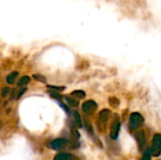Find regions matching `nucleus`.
Listing matches in <instances>:
<instances>
[{"instance_id": "1", "label": "nucleus", "mask_w": 161, "mask_h": 160, "mask_svg": "<svg viewBox=\"0 0 161 160\" xmlns=\"http://www.w3.org/2000/svg\"><path fill=\"white\" fill-rule=\"evenodd\" d=\"M144 123V119L143 117L138 113V112H134L130 115L129 118V127L132 131L134 130H138L139 128L142 127V125Z\"/></svg>"}, {"instance_id": "2", "label": "nucleus", "mask_w": 161, "mask_h": 160, "mask_svg": "<svg viewBox=\"0 0 161 160\" xmlns=\"http://www.w3.org/2000/svg\"><path fill=\"white\" fill-rule=\"evenodd\" d=\"M151 151L154 157H158L161 154V134H156L154 136Z\"/></svg>"}, {"instance_id": "3", "label": "nucleus", "mask_w": 161, "mask_h": 160, "mask_svg": "<svg viewBox=\"0 0 161 160\" xmlns=\"http://www.w3.org/2000/svg\"><path fill=\"white\" fill-rule=\"evenodd\" d=\"M69 144V141L65 139H57L54 140L50 142L49 147L53 150H59V149H63L64 147H66Z\"/></svg>"}, {"instance_id": "4", "label": "nucleus", "mask_w": 161, "mask_h": 160, "mask_svg": "<svg viewBox=\"0 0 161 160\" xmlns=\"http://www.w3.org/2000/svg\"><path fill=\"white\" fill-rule=\"evenodd\" d=\"M97 108V104L92 101V100H89V101H86L85 103H83L82 105V110L87 113V114H91Z\"/></svg>"}, {"instance_id": "5", "label": "nucleus", "mask_w": 161, "mask_h": 160, "mask_svg": "<svg viewBox=\"0 0 161 160\" xmlns=\"http://www.w3.org/2000/svg\"><path fill=\"white\" fill-rule=\"evenodd\" d=\"M120 128H121V123L119 120H115L110 127V138L112 140H116L119 136V132H120Z\"/></svg>"}, {"instance_id": "6", "label": "nucleus", "mask_w": 161, "mask_h": 160, "mask_svg": "<svg viewBox=\"0 0 161 160\" xmlns=\"http://www.w3.org/2000/svg\"><path fill=\"white\" fill-rule=\"evenodd\" d=\"M135 137H136V141L138 142L139 148L141 150H143L145 147V144H146V137H145L144 131H138L135 134Z\"/></svg>"}, {"instance_id": "7", "label": "nucleus", "mask_w": 161, "mask_h": 160, "mask_svg": "<svg viewBox=\"0 0 161 160\" xmlns=\"http://www.w3.org/2000/svg\"><path fill=\"white\" fill-rule=\"evenodd\" d=\"M110 116V111L108 109H103L99 112L98 121L102 124H106Z\"/></svg>"}, {"instance_id": "8", "label": "nucleus", "mask_w": 161, "mask_h": 160, "mask_svg": "<svg viewBox=\"0 0 161 160\" xmlns=\"http://www.w3.org/2000/svg\"><path fill=\"white\" fill-rule=\"evenodd\" d=\"M54 160H79L76 157L71 155V154H68V153H61V154H58L55 157Z\"/></svg>"}, {"instance_id": "9", "label": "nucleus", "mask_w": 161, "mask_h": 160, "mask_svg": "<svg viewBox=\"0 0 161 160\" xmlns=\"http://www.w3.org/2000/svg\"><path fill=\"white\" fill-rule=\"evenodd\" d=\"M29 82H30V77L27 76V75H25V76H23V77H21V78L19 79V81H18V86H19V87H24V86H25L26 84H28Z\"/></svg>"}, {"instance_id": "10", "label": "nucleus", "mask_w": 161, "mask_h": 160, "mask_svg": "<svg viewBox=\"0 0 161 160\" xmlns=\"http://www.w3.org/2000/svg\"><path fill=\"white\" fill-rule=\"evenodd\" d=\"M71 95L74 96L75 98H77V99H83L86 96V93L83 91H74L71 93Z\"/></svg>"}, {"instance_id": "11", "label": "nucleus", "mask_w": 161, "mask_h": 160, "mask_svg": "<svg viewBox=\"0 0 161 160\" xmlns=\"http://www.w3.org/2000/svg\"><path fill=\"white\" fill-rule=\"evenodd\" d=\"M17 76H18V73L17 72H13L10 74H8L7 76V82H8V84H13Z\"/></svg>"}, {"instance_id": "12", "label": "nucleus", "mask_w": 161, "mask_h": 160, "mask_svg": "<svg viewBox=\"0 0 161 160\" xmlns=\"http://www.w3.org/2000/svg\"><path fill=\"white\" fill-rule=\"evenodd\" d=\"M74 118H75V124L77 127H82V121L80 118V115L78 112H75L74 113Z\"/></svg>"}, {"instance_id": "13", "label": "nucleus", "mask_w": 161, "mask_h": 160, "mask_svg": "<svg viewBox=\"0 0 161 160\" xmlns=\"http://www.w3.org/2000/svg\"><path fill=\"white\" fill-rule=\"evenodd\" d=\"M108 104L112 107V108H118L120 105V101L119 99H117L116 97H110L108 99Z\"/></svg>"}, {"instance_id": "14", "label": "nucleus", "mask_w": 161, "mask_h": 160, "mask_svg": "<svg viewBox=\"0 0 161 160\" xmlns=\"http://www.w3.org/2000/svg\"><path fill=\"white\" fill-rule=\"evenodd\" d=\"M151 156H153L151 148H147L144 151V154H143V156H142V157L141 160H151Z\"/></svg>"}, {"instance_id": "15", "label": "nucleus", "mask_w": 161, "mask_h": 160, "mask_svg": "<svg viewBox=\"0 0 161 160\" xmlns=\"http://www.w3.org/2000/svg\"><path fill=\"white\" fill-rule=\"evenodd\" d=\"M33 77H34V79H36V80L40 81V82H42V83H45L46 82L45 76H43L42 74H33Z\"/></svg>"}, {"instance_id": "16", "label": "nucleus", "mask_w": 161, "mask_h": 160, "mask_svg": "<svg viewBox=\"0 0 161 160\" xmlns=\"http://www.w3.org/2000/svg\"><path fill=\"white\" fill-rule=\"evenodd\" d=\"M66 101H67V103H68L70 106H72V107H77V106H78V102L75 101V99H72V98H70V97H67V98H66Z\"/></svg>"}, {"instance_id": "17", "label": "nucleus", "mask_w": 161, "mask_h": 160, "mask_svg": "<svg viewBox=\"0 0 161 160\" xmlns=\"http://www.w3.org/2000/svg\"><path fill=\"white\" fill-rule=\"evenodd\" d=\"M9 91H10V89H9L8 87H5V88L2 90V96H3V97L8 96V94L9 93Z\"/></svg>"}, {"instance_id": "18", "label": "nucleus", "mask_w": 161, "mask_h": 160, "mask_svg": "<svg viewBox=\"0 0 161 160\" xmlns=\"http://www.w3.org/2000/svg\"><path fill=\"white\" fill-rule=\"evenodd\" d=\"M48 88L52 89V90H55V91H62L64 90L63 87H55V86H48Z\"/></svg>"}, {"instance_id": "19", "label": "nucleus", "mask_w": 161, "mask_h": 160, "mask_svg": "<svg viewBox=\"0 0 161 160\" xmlns=\"http://www.w3.org/2000/svg\"><path fill=\"white\" fill-rule=\"evenodd\" d=\"M51 96L54 97V98H56L57 100H61V96H59V95L57 94V93H51Z\"/></svg>"}]
</instances>
